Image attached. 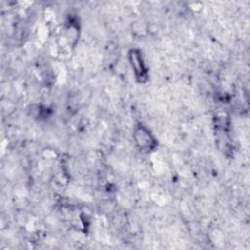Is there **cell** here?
<instances>
[{"instance_id": "obj_1", "label": "cell", "mask_w": 250, "mask_h": 250, "mask_svg": "<svg viewBox=\"0 0 250 250\" xmlns=\"http://www.w3.org/2000/svg\"><path fill=\"white\" fill-rule=\"evenodd\" d=\"M135 138H136L137 144L143 149H151L155 145L154 139L152 138L150 133L143 127L139 128L135 132Z\"/></svg>"}, {"instance_id": "obj_2", "label": "cell", "mask_w": 250, "mask_h": 250, "mask_svg": "<svg viewBox=\"0 0 250 250\" xmlns=\"http://www.w3.org/2000/svg\"><path fill=\"white\" fill-rule=\"evenodd\" d=\"M130 60H131L132 67L134 68V71L137 74V76L140 78H145L146 74V70L140 53L135 50L132 51L130 54Z\"/></svg>"}]
</instances>
